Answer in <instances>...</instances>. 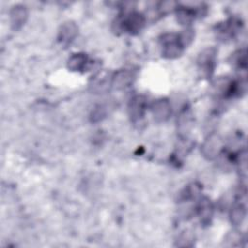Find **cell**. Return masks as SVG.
I'll return each mask as SVG.
<instances>
[{
    "instance_id": "cell-15",
    "label": "cell",
    "mask_w": 248,
    "mask_h": 248,
    "mask_svg": "<svg viewBox=\"0 0 248 248\" xmlns=\"http://www.w3.org/2000/svg\"><path fill=\"white\" fill-rule=\"evenodd\" d=\"M176 19L182 25H189L196 17L197 12L189 7H177L175 9Z\"/></svg>"
},
{
    "instance_id": "cell-13",
    "label": "cell",
    "mask_w": 248,
    "mask_h": 248,
    "mask_svg": "<svg viewBox=\"0 0 248 248\" xmlns=\"http://www.w3.org/2000/svg\"><path fill=\"white\" fill-rule=\"evenodd\" d=\"M133 73L129 70H119L112 77V85L116 89L128 87L133 82Z\"/></svg>"
},
{
    "instance_id": "cell-8",
    "label": "cell",
    "mask_w": 248,
    "mask_h": 248,
    "mask_svg": "<svg viewBox=\"0 0 248 248\" xmlns=\"http://www.w3.org/2000/svg\"><path fill=\"white\" fill-rule=\"evenodd\" d=\"M151 111L157 122H165L171 114V105L168 99H159L153 103Z\"/></svg>"
},
{
    "instance_id": "cell-7",
    "label": "cell",
    "mask_w": 248,
    "mask_h": 248,
    "mask_svg": "<svg viewBox=\"0 0 248 248\" xmlns=\"http://www.w3.org/2000/svg\"><path fill=\"white\" fill-rule=\"evenodd\" d=\"M195 212L199 216L201 223L203 225H208L213 216V204L209 198L207 197H200L198 199V202L195 206Z\"/></svg>"
},
{
    "instance_id": "cell-3",
    "label": "cell",
    "mask_w": 248,
    "mask_h": 248,
    "mask_svg": "<svg viewBox=\"0 0 248 248\" xmlns=\"http://www.w3.org/2000/svg\"><path fill=\"white\" fill-rule=\"evenodd\" d=\"M216 57L217 50L214 47L205 48L199 54L197 59L198 68L204 77L208 78L213 74L216 67Z\"/></svg>"
},
{
    "instance_id": "cell-5",
    "label": "cell",
    "mask_w": 248,
    "mask_h": 248,
    "mask_svg": "<svg viewBox=\"0 0 248 248\" xmlns=\"http://www.w3.org/2000/svg\"><path fill=\"white\" fill-rule=\"evenodd\" d=\"M128 111H129L131 120L134 123L140 122L143 119L145 111H146L145 98L140 95H137V96L133 97L129 102Z\"/></svg>"
},
{
    "instance_id": "cell-1",
    "label": "cell",
    "mask_w": 248,
    "mask_h": 248,
    "mask_svg": "<svg viewBox=\"0 0 248 248\" xmlns=\"http://www.w3.org/2000/svg\"><path fill=\"white\" fill-rule=\"evenodd\" d=\"M160 46L162 47V55L168 59H174L181 55L184 45L180 35L176 33H166L160 38Z\"/></svg>"
},
{
    "instance_id": "cell-12",
    "label": "cell",
    "mask_w": 248,
    "mask_h": 248,
    "mask_svg": "<svg viewBox=\"0 0 248 248\" xmlns=\"http://www.w3.org/2000/svg\"><path fill=\"white\" fill-rule=\"evenodd\" d=\"M246 216V206L240 200L234 202L230 210V220L231 223L234 226H239L243 223Z\"/></svg>"
},
{
    "instance_id": "cell-6",
    "label": "cell",
    "mask_w": 248,
    "mask_h": 248,
    "mask_svg": "<svg viewBox=\"0 0 248 248\" xmlns=\"http://www.w3.org/2000/svg\"><path fill=\"white\" fill-rule=\"evenodd\" d=\"M240 28L241 23L239 20H236L234 18L228 19L224 23H220L217 26V37L222 41L232 40L239 32Z\"/></svg>"
},
{
    "instance_id": "cell-11",
    "label": "cell",
    "mask_w": 248,
    "mask_h": 248,
    "mask_svg": "<svg viewBox=\"0 0 248 248\" xmlns=\"http://www.w3.org/2000/svg\"><path fill=\"white\" fill-rule=\"evenodd\" d=\"M193 126V115L189 108H184L180 111L177 118V131L180 139L188 138V135Z\"/></svg>"
},
{
    "instance_id": "cell-16",
    "label": "cell",
    "mask_w": 248,
    "mask_h": 248,
    "mask_svg": "<svg viewBox=\"0 0 248 248\" xmlns=\"http://www.w3.org/2000/svg\"><path fill=\"white\" fill-rule=\"evenodd\" d=\"M231 63L241 70L246 69V50L245 49H239L232 53L231 56Z\"/></svg>"
},
{
    "instance_id": "cell-2",
    "label": "cell",
    "mask_w": 248,
    "mask_h": 248,
    "mask_svg": "<svg viewBox=\"0 0 248 248\" xmlns=\"http://www.w3.org/2000/svg\"><path fill=\"white\" fill-rule=\"evenodd\" d=\"M116 29L130 34L140 31L145 24V17L139 12H129L116 20Z\"/></svg>"
},
{
    "instance_id": "cell-4",
    "label": "cell",
    "mask_w": 248,
    "mask_h": 248,
    "mask_svg": "<svg viewBox=\"0 0 248 248\" xmlns=\"http://www.w3.org/2000/svg\"><path fill=\"white\" fill-rule=\"evenodd\" d=\"M223 140L221 137L217 134H210L202 142L201 151L203 155L208 160H213L217 156L221 155L223 151Z\"/></svg>"
},
{
    "instance_id": "cell-17",
    "label": "cell",
    "mask_w": 248,
    "mask_h": 248,
    "mask_svg": "<svg viewBox=\"0 0 248 248\" xmlns=\"http://www.w3.org/2000/svg\"><path fill=\"white\" fill-rule=\"evenodd\" d=\"M194 237L191 234L190 232H183L182 234H180L178 240H177V246L180 247H189L193 245Z\"/></svg>"
},
{
    "instance_id": "cell-14",
    "label": "cell",
    "mask_w": 248,
    "mask_h": 248,
    "mask_svg": "<svg viewBox=\"0 0 248 248\" xmlns=\"http://www.w3.org/2000/svg\"><path fill=\"white\" fill-rule=\"evenodd\" d=\"M88 63V57L85 53L77 52L72 54L67 62L68 69L73 72H80L86 68Z\"/></svg>"
},
{
    "instance_id": "cell-10",
    "label": "cell",
    "mask_w": 248,
    "mask_h": 248,
    "mask_svg": "<svg viewBox=\"0 0 248 248\" xmlns=\"http://www.w3.org/2000/svg\"><path fill=\"white\" fill-rule=\"evenodd\" d=\"M78 25L74 21H65L58 30L57 39L62 45L67 46L75 40V38L78 35Z\"/></svg>"
},
{
    "instance_id": "cell-9",
    "label": "cell",
    "mask_w": 248,
    "mask_h": 248,
    "mask_svg": "<svg viewBox=\"0 0 248 248\" xmlns=\"http://www.w3.org/2000/svg\"><path fill=\"white\" fill-rule=\"evenodd\" d=\"M28 12L24 5H15L10 10V23L13 30H19L27 20Z\"/></svg>"
}]
</instances>
